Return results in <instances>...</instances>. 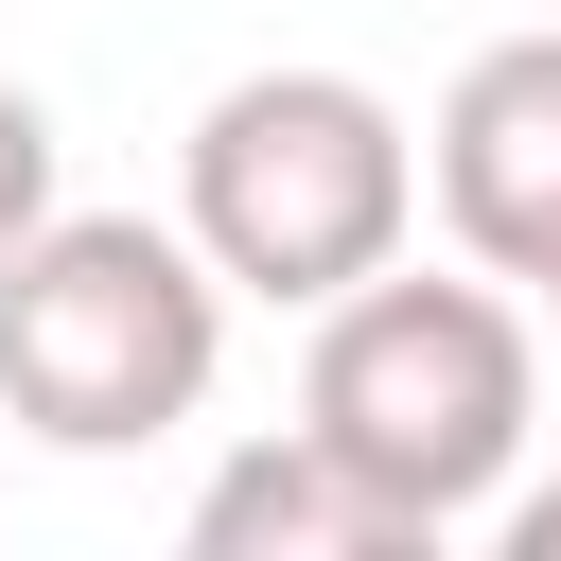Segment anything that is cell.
Segmentation results:
<instances>
[{"instance_id":"cell-8","label":"cell","mask_w":561,"mask_h":561,"mask_svg":"<svg viewBox=\"0 0 561 561\" xmlns=\"http://www.w3.org/2000/svg\"><path fill=\"white\" fill-rule=\"evenodd\" d=\"M543 351H561V280H543Z\"/></svg>"},{"instance_id":"cell-2","label":"cell","mask_w":561,"mask_h":561,"mask_svg":"<svg viewBox=\"0 0 561 561\" xmlns=\"http://www.w3.org/2000/svg\"><path fill=\"white\" fill-rule=\"evenodd\" d=\"M175 228L228 263V298L316 316V298H351L368 263H403V228H421V123H403L368 70H316V53L228 70V88L193 105Z\"/></svg>"},{"instance_id":"cell-4","label":"cell","mask_w":561,"mask_h":561,"mask_svg":"<svg viewBox=\"0 0 561 561\" xmlns=\"http://www.w3.org/2000/svg\"><path fill=\"white\" fill-rule=\"evenodd\" d=\"M421 193H438V228L491 263V280H561V18L543 35H491L456 88H438V123H421Z\"/></svg>"},{"instance_id":"cell-6","label":"cell","mask_w":561,"mask_h":561,"mask_svg":"<svg viewBox=\"0 0 561 561\" xmlns=\"http://www.w3.org/2000/svg\"><path fill=\"white\" fill-rule=\"evenodd\" d=\"M35 228H53V105L0 70V263H18Z\"/></svg>"},{"instance_id":"cell-1","label":"cell","mask_w":561,"mask_h":561,"mask_svg":"<svg viewBox=\"0 0 561 561\" xmlns=\"http://www.w3.org/2000/svg\"><path fill=\"white\" fill-rule=\"evenodd\" d=\"M298 421L438 543V526H491L508 473H526V421H543V333L526 298L473 263H368L351 298H316V351H298Z\"/></svg>"},{"instance_id":"cell-3","label":"cell","mask_w":561,"mask_h":561,"mask_svg":"<svg viewBox=\"0 0 561 561\" xmlns=\"http://www.w3.org/2000/svg\"><path fill=\"white\" fill-rule=\"evenodd\" d=\"M228 368V263L158 210H53L0 263V421L53 456H140Z\"/></svg>"},{"instance_id":"cell-7","label":"cell","mask_w":561,"mask_h":561,"mask_svg":"<svg viewBox=\"0 0 561 561\" xmlns=\"http://www.w3.org/2000/svg\"><path fill=\"white\" fill-rule=\"evenodd\" d=\"M491 526H508V561H561V473H543V491H508Z\"/></svg>"},{"instance_id":"cell-5","label":"cell","mask_w":561,"mask_h":561,"mask_svg":"<svg viewBox=\"0 0 561 561\" xmlns=\"http://www.w3.org/2000/svg\"><path fill=\"white\" fill-rule=\"evenodd\" d=\"M421 526L316 438V421H280V438H245L210 491H193V561H403Z\"/></svg>"}]
</instances>
